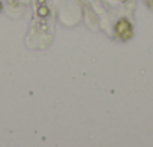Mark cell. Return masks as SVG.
Segmentation results:
<instances>
[{"instance_id": "6da1fadb", "label": "cell", "mask_w": 153, "mask_h": 147, "mask_svg": "<svg viewBox=\"0 0 153 147\" xmlns=\"http://www.w3.org/2000/svg\"><path fill=\"white\" fill-rule=\"evenodd\" d=\"M114 35H116V38L120 39V41H129V39L132 38V35H134L131 21L126 20V18L119 20V21L116 23V26H114Z\"/></svg>"}, {"instance_id": "7a4b0ae2", "label": "cell", "mask_w": 153, "mask_h": 147, "mask_svg": "<svg viewBox=\"0 0 153 147\" xmlns=\"http://www.w3.org/2000/svg\"><path fill=\"white\" fill-rule=\"evenodd\" d=\"M0 11H2V3H0Z\"/></svg>"}]
</instances>
